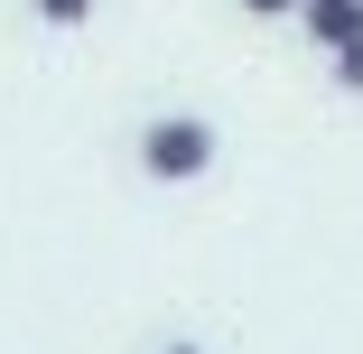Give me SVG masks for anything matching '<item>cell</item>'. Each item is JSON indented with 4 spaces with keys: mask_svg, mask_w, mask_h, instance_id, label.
<instances>
[{
    "mask_svg": "<svg viewBox=\"0 0 363 354\" xmlns=\"http://www.w3.org/2000/svg\"><path fill=\"white\" fill-rule=\"evenodd\" d=\"M242 10H252V19H298L308 0H242Z\"/></svg>",
    "mask_w": 363,
    "mask_h": 354,
    "instance_id": "obj_5",
    "label": "cell"
},
{
    "mask_svg": "<svg viewBox=\"0 0 363 354\" xmlns=\"http://www.w3.org/2000/svg\"><path fill=\"white\" fill-rule=\"evenodd\" d=\"M140 168H150L159 187L205 177V168H214V121H196V112H159L150 131H140Z\"/></svg>",
    "mask_w": 363,
    "mask_h": 354,
    "instance_id": "obj_1",
    "label": "cell"
},
{
    "mask_svg": "<svg viewBox=\"0 0 363 354\" xmlns=\"http://www.w3.org/2000/svg\"><path fill=\"white\" fill-rule=\"evenodd\" d=\"M38 19H47V28H84V19H94V0H38Z\"/></svg>",
    "mask_w": 363,
    "mask_h": 354,
    "instance_id": "obj_3",
    "label": "cell"
},
{
    "mask_svg": "<svg viewBox=\"0 0 363 354\" xmlns=\"http://www.w3.org/2000/svg\"><path fill=\"white\" fill-rule=\"evenodd\" d=\"M168 354H205V345H168Z\"/></svg>",
    "mask_w": 363,
    "mask_h": 354,
    "instance_id": "obj_6",
    "label": "cell"
},
{
    "mask_svg": "<svg viewBox=\"0 0 363 354\" xmlns=\"http://www.w3.org/2000/svg\"><path fill=\"white\" fill-rule=\"evenodd\" d=\"M298 28L317 38V56H335V47H354V38H363V0H308Z\"/></svg>",
    "mask_w": 363,
    "mask_h": 354,
    "instance_id": "obj_2",
    "label": "cell"
},
{
    "mask_svg": "<svg viewBox=\"0 0 363 354\" xmlns=\"http://www.w3.org/2000/svg\"><path fill=\"white\" fill-rule=\"evenodd\" d=\"M335 84H345V94H363V38H354V47H335Z\"/></svg>",
    "mask_w": 363,
    "mask_h": 354,
    "instance_id": "obj_4",
    "label": "cell"
}]
</instances>
